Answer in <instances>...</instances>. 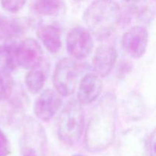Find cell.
Here are the masks:
<instances>
[{
	"mask_svg": "<svg viewBox=\"0 0 156 156\" xmlns=\"http://www.w3.org/2000/svg\"><path fill=\"white\" fill-rule=\"evenodd\" d=\"M117 98L111 91L105 93L94 105L84 136V144L88 152H103L113 143L117 126Z\"/></svg>",
	"mask_w": 156,
	"mask_h": 156,
	"instance_id": "6da1fadb",
	"label": "cell"
},
{
	"mask_svg": "<svg viewBox=\"0 0 156 156\" xmlns=\"http://www.w3.org/2000/svg\"><path fill=\"white\" fill-rule=\"evenodd\" d=\"M122 18L121 9L114 0H94L83 15L88 30L98 41L109 38L120 25Z\"/></svg>",
	"mask_w": 156,
	"mask_h": 156,
	"instance_id": "7a4b0ae2",
	"label": "cell"
},
{
	"mask_svg": "<svg viewBox=\"0 0 156 156\" xmlns=\"http://www.w3.org/2000/svg\"><path fill=\"white\" fill-rule=\"evenodd\" d=\"M85 118L79 101H70L59 114L56 123L57 134L63 143L73 146L79 142L83 134Z\"/></svg>",
	"mask_w": 156,
	"mask_h": 156,
	"instance_id": "3957f363",
	"label": "cell"
},
{
	"mask_svg": "<svg viewBox=\"0 0 156 156\" xmlns=\"http://www.w3.org/2000/svg\"><path fill=\"white\" fill-rule=\"evenodd\" d=\"M47 134L37 120L26 117L23 121L21 138V156H46Z\"/></svg>",
	"mask_w": 156,
	"mask_h": 156,
	"instance_id": "277c9868",
	"label": "cell"
},
{
	"mask_svg": "<svg viewBox=\"0 0 156 156\" xmlns=\"http://www.w3.org/2000/svg\"><path fill=\"white\" fill-rule=\"evenodd\" d=\"M82 71V65L72 58H62L58 61L53 75L55 90L60 95L69 96L75 92Z\"/></svg>",
	"mask_w": 156,
	"mask_h": 156,
	"instance_id": "5b68a950",
	"label": "cell"
},
{
	"mask_svg": "<svg viewBox=\"0 0 156 156\" xmlns=\"http://www.w3.org/2000/svg\"><path fill=\"white\" fill-rule=\"evenodd\" d=\"M149 135L142 127H133L125 130L118 140L117 156H148Z\"/></svg>",
	"mask_w": 156,
	"mask_h": 156,
	"instance_id": "8992f818",
	"label": "cell"
},
{
	"mask_svg": "<svg viewBox=\"0 0 156 156\" xmlns=\"http://www.w3.org/2000/svg\"><path fill=\"white\" fill-rule=\"evenodd\" d=\"M66 44L67 52L73 59H84L92 52L94 40L88 29L77 26L68 32Z\"/></svg>",
	"mask_w": 156,
	"mask_h": 156,
	"instance_id": "52a82bcc",
	"label": "cell"
},
{
	"mask_svg": "<svg viewBox=\"0 0 156 156\" xmlns=\"http://www.w3.org/2000/svg\"><path fill=\"white\" fill-rule=\"evenodd\" d=\"M44 51L41 45L33 38H26L17 42L15 59L17 66L25 69H37L43 61Z\"/></svg>",
	"mask_w": 156,
	"mask_h": 156,
	"instance_id": "ba28073f",
	"label": "cell"
},
{
	"mask_svg": "<svg viewBox=\"0 0 156 156\" xmlns=\"http://www.w3.org/2000/svg\"><path fill=\"white\" fill-rule=\"evenodd\" d=\"M149 37V32L143 26H133L123 34L122 47L128 56L139 59L145 54L147 50Z\"/></svg>",
	"mask_w": 156,
	"mask_h": 156,
	"instance_id": "9c48e42d",
	"label": "cell"
},
{
	"mask_svg": "<svg viewBox=\"0 0 156 156\" xmlns=\"http://www.w3.org/2000/svg\"><path fill=\"white\" fill-rule=\"evenodd\" d=\"M60 94L52 88H47L41 93L34 105V114L37 119L49 121L58 112L62 105Z\"/></svg>",
	"mask_w": 156,
	"mask_h": 156,
	"instance_id": "30bf717a",
	"label": "cell"
},
{
	"mask_svg": "<svg viewBox=\"0 0 156 156\" xmlns=\"http://www.w3.org/2000/svg\"><path fill=\"white\" fill-rule=\"evenodd\" d=\"M102 81L96 73H88L80 81L78 101L81 105H89L97 100L102 91Z\"/></svg>",
	"mask_w": 156,
	"mask_h": 156,
	"instance_id": "8fae6325",
	"label": "cell"
},
{
	"mask_svg": "<svg viewBox=\"0 0 156 156\" xmlns=\"http://www.w3.org/2000/svg\"><path fill=\"white\" fill-rule=\"evenodd\" d=\"M117 52L111 45H101L96 50L92 59L94 73L100 77H106L115 65Z\"/></svg>",
	"mask_w": 156,
	"mask_h": 156,
	"instance_id": "7c38bea8",
	"label": "cell"
},
{
	"mask_svg": "<svg viewBox=\"0 0 156 156\" xmlns=\"http://www.w3.org/2000/svg\"><path fill=\"white\" fill-rule=\"evenodd\" d=\"M37 37L50 53L56 54L62 48L60 30L51 24L43 25L37 30Z\"/></svg>",
	"mask_w": 156,
	"mask_h": 156,
	"instance_id": "4fadbf2b",
	"label": "cell"
},
{
	"mask_svg": "<svg viewBox=\"0 0 156 156\" xmlns=\"http://www.w3.org/2000/svg\"><path fill=\"white\" fill-rule=\"evenodd\" d=\"M8 103L6 105V114L9 121L14 122L18 120L24 114L27 105V98L22 93H12L9 98L6 100Z\"/></svg>",
	"mask_w": 156,
	"mask_h": 156,
	"instance_id": "5bb4252c",
	"label": "cell"
},
{
	"mask_svg": "<svg viewBox=\"0 0 156 156\" xmlns=\"http://www.w3.org/2000/svg\"><path fill=\"white\" fill-rule=\"evenodd\" d=\"M6 40L0 44V64L2 69L10 72L18 68L15 59V49L17 42Z\"/></svg>",
	"mask_w": 156,
	"mask_h": 156,
	"instance_id": "9a60e30c",
	"label": "cell"
},
{
	"mask_svg": "<svg viewBox=\"0 0 156 156\" xmlns=\"http://www.w3.org/2000/svg\"><path fill=\"white\" fill-rule=\"evenodd\" d=\"M18 20L5 18L0 14V41H6L19 36L24 27Z\"/></svg>",
	"mask_w": 156,
	"mask_h": 156,
	"instance_id": "2e32d148",
	"label": "cell"
},
{
	"mask_svg": "<svg viewBox=\"0 0 156 156\" xmlns=\"http://www.w3.org/2000/svg\"><path fill=\"white\" fill-rule=\"evenodd\" d=\"M25 85L27 90L32 94H38L41 91L46 82V76L44 73L37 69H30L26 74Z\"/></svg>",
	"mask_w": 156,
	"mask_h": 156,
	"instance_id": "e0dca14e",
	"label": "cell"
},
{
	"mask_svg": "<svg viewBox=\"0 0 156 156\" xmlns=\"http://www.w3.org/2000/svg\"><path fill=\"white\" fill-rule=\"evenodd\" d=\"M62 0H35V10L44 16H53L60 10Z\"/></svg>",
	"mask_w": 156,
	"mask_h": 156,
	"instance_id": "ac0fdd59",
	"label": "cell"
},
{
	"mask_svg": "<svg viewBox=\"0 0 156 156\" xmlns=\"http://www.w3.org/2000/svg\"><path fill=\"white\" fill-rule=\"evenodd\" d=\"M14 91V81L10 72L0 69V101L9 98Z\"/></svg>",
	"mask_w": 156,
	"mask_h": 156,
	"instance_id": "d6986e66",
	"label": "cell"
},
{
	"mask_svg": "<svg viewBox=\"0 0 156 156\" xmlns=\"http://www.w3.org/2000/svg\"><path fill=\"white\" fill-rule=\"evenodd\" d=\"M129 11L137 16H142L147 11V0H123Z\"/></svg>",
	"mask_w": 156,
	"mask_h": 156,
	"instance_id": "ffe728a7",
	"label": "cell"
},
{
	"mask_svg": "<svg viewBox=\"0 0 156 156\" xmlns=\"http://www.w3.org/2000/svg\"><path fill=\"white\" fill-rule=\"evenodd\" d=\"M27 0H1L2 7L11 13H15L23 9Z\"/></svg>",
	"mask_w": 156,
	"mask_h": 156,
	"instance_id": "44dd1931",
	"label": "cell"
},
{
	"mask_svg": "<svg viewBox=\"0 0 156 156\" xmlns=\"http://www.w3.org/2000/svg\"><path fill=\"white\" fill-rule=\"evenodd\" d=\"M10 145L5 134L0 129V156H9L10 155Z\"/></svg>",
	"mask_w": 156,
	"mask_h": 156,
	"instance_id": "7402d4cb",
	"label": "cell"
},
{
	"mask_svg": "<svg viewBox=\"0 0 156 156\" xmlns=\"http://www.w3.org/2000/svg\"><path fill=\"white\" fill-rule=\"evenodd\" d=\"M148 156H155V132L152 131L149 135V146H148Z\"/></svg>",
	"mask_w": 156,
	"mask_h": 156,
	"instance_id": "603a6c76",
	"label": "cell"
},
{
	"mask_svg": "<svg viewBox=\"0 0 156 156\" xmlns=\"http://www.w3.org/2000/svg\"><path fill=\"white\" fill-rule=\"evenodd\" d=\"M73 156H86V155H83V154L79 153V154H75V155H73Z\"/></svg>",
	"mask_w": 156,
	"mask_h": 156,
	"instance_id": "cb8c5ba5",
	"label": "cell"
}]
</instances>
